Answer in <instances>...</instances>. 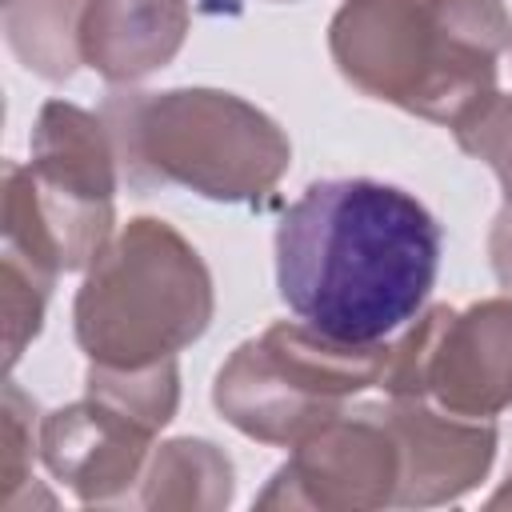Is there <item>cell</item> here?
I'll list each match as a JSON object with an SVG mask.
<instances>
[{
	"mask_svg": "<svg viewBox=\"0 0 512 512\" xmlns=\"http://www.w3.org/2000/svg\"><path fill=\"white\" fill-rule=\"evenodd\" d=\"M84 392L120 408L136 424L160 432L172 424L180 408V368L176 356L144 364V368H108V364H88L84 372Z\"/></svg>",
	"mask_w": 512,
	"mask_h": 512,
	"instance_id": "cell-14",
	"label": "cell"
},
{
	"mask_svg": "<svg viewBox=\"0 0 512 512\" xmlns=\"http://www.w3.org/2000/svg\"><path fill=\"white\" fill-rule=\"evenodd\" d=\"M440 224L404 188L316 180L276 224V288L328 336L372 344L412 324L440 272Z\"/></svg>",
	"mask_w": 512,
	"mask_h": 512,
	"instance_id": "cell-1",
	"label": "cell"
},
{
	"mask_svg": "<svg viewBox=\"0 0 512 512\" xmlns=\"http://www.w3.org/2000/svg\"><path fill=\"white\" fill-rule=\"evenodd\" d=\"M40 456V428H36V400L16 384L4 380L0 400V512L32 488V460Z\"/></svg>",
	"mask_w": 512,
	"mask_h": 512,
	"instance_id": "cell-16",
	"label": "cell"
},
{
	"mask_svg": "<svg viewBox=\"0 0 512 512\" xmlns=\"http://www.w3.org/2000/svg\"><path fill=\"white\" fill-rule=\"evenodd\" d=\"M488 508L496 512V508H512V472H508V480L488 496Z\"/></svg>",
	"mask_w": 512,
	"mask_h": 512,
	"instance_id": "cell-19",
	"label": "cell"
},
{
	"mask_svg": "<svg viewBox=\"0 0 512 512\" xmlns=\"http://www.w3.org/2000/svg\"><path fill=\"white\" fill-rule=\"evenodd\" d=\"M400 452V508H436L468 496L496 460V420L456 416L424 396H388L376 404Z\"/></svg>",
	"mask_w": 512,
	"mask_h": 512,
	"instance_id": "cell-9",
	"label": "cell"
},
{
	"mask_svg": "<svg viewBox=\"0 0 512 512\" xmlns=\"http://www.w3.org/2000/svg\"><path fill=\"white\" fill-rule=\"evenodd\" d=\"M188 24V0H88L80 56L108 84H136L176 60Z\"/></svg>",
	"mask_w": 512,
	"mask_h": 512,
	"instance_id": "cell-11",
	"label": "cell"
},
{
	"mask_svg": "<svg viewBox=\"0 0 512 512\" xmlns=\"http://www.w3.org/2000/svg\"><path fill=\"white\" fill-rule=\"evenodd\" d=\"M100 116L132 188L176 184L220 204H260L292 160L284 128L224 88H124Z\"/></svg>",
	"mask_w": 512,
	"mask_h": 512,
	"instance_id": "cell-3",
	"label": "cell"
},
{
	"mask_svg": "<svg viewBox=\"0 0 512 512\" xmlns=\"http://www.w3.org/2000/svg\"><path fill=\"white\" fill-rule=\"evenodd\" d=\"M120 160L100 112L48 100L32 128V164H4V248L44 276L92 268L116 224Z\"/></svg>",
	"mask_w": 512,
	"mask_h": 512,
	"instance_id": "cell-5",
	"label": "cell"
},
{
	"mask_svg": "<svg viewBox=\"0 0 512 512\" xmlns=\"http://www.w3.org/2000/svg\"><path fill=\"white\" fill-rule=\"evenodd\" d=\"M448 128H452L460 152H468L472 160H484L496 172L504 200H512V92L480 96Z\"/></svg>",
	"mask_w": 512,
	"mask_h": 512,
	"instance_id": "cell-17",
	"label": "cell"
},
{
	"mask_svg": "<svg viewBox=\"0 0 512 512\" xmlns=\"http://www.w3.org/2000/svg\"><path fill=\"white\" fill-rule=\"evenodd\" d=\"M52 284H56L52 276H44L32 264L0 252V320H4V364L8 368L40 336Z\"/></svg>",
	"mask_w": 512,
	"mask_h": 512,
	"instance_id": "cell-15",
	"label": "cell"
},
{
	"mask_svg": "<svg viewBox=\"0 0 512 512\" xmlns=\"http://www.w3.org/2000/svg\"><path fill=\"white\" fill-rule=\"evenodd\" d=\"M508 48H512V40H508Z\"/></svg>",
	"mask_w": 512,
	"mask_h": 512,
	"instance_id": "cell-20",
	"label": "cell"
},
{
	"mask_svg": "<svg viewBox=\"0 0 512 512\" xmlns=\"http://www.w3.org/2000/svg\"><path fill=\"white\" fill-rule=\"evenodd\" d=\"M508 40L504 0H344L328 20L336 72L432 124H452L496 92Z\"/></svg>",
	"mask_w": 512,
	"mask_h": 512,
	"instance_id": "cell-2",
	"label": "cell"
},
{
	"mask_svg": "<svg viewBox=\"0 0 512 512\" xmlns=\"http://www.w3.org/2000/svg\"><path fill=\"white\" fill-rule=\"evenodd\" d=\"M388 396H424L456 416L496 420L512 408V296L468 308L436 304L388 348Z\"/></svg>",
	"mask_w": 512,
	"mask_h": 512,
	"instance_id": "cell-7",
	"label": "cell"
},
{
	"mask_svg": "<svg viewBox=\"0 0 512 512\" xmlns=\"http://www.w3.org/2000/svg\"><path fill=\"white\" fill-rule=\"evenodd\" d=\"M384 340L356 344L304 320H276L232 348L212 384L216 412L248 440L296 448L304 436L348 412L368 388H380L388 364Z\"/></svg>",
	"mask_w": 512,
	"mask_h": 512,
	"instance_id": "cell-6",
	"label": "cell"
},
{
	"mask_svg": "<svg viewBox=\"0 0 512 512\" xmlns=\"http://www.w3.org/2000/svg\"><path fill=\"white\" fill-rule=\"evenodd\" d=\"M88 0H4V40L40 80L64 84L84 64L80 20Z\"/></svg>",
	"mask_w": 512,
	"mask_h": 512,
	"instance_id": "cell-13",
	"label": "cell"
},
{
	"mask_svg": "<svg viewBox=\"0 0 512 512\" xmlns=\"http://www.w3.org/2000/svg\"><path fill=\"white\" fill-rule=\"evenodd\" d=\"M232 492H236V468L228 452L200 436H176L152 448L132 504L160 508V512L164 508L220 512L232 504Z\"/></svg>",
	"mask_w": 512,
	"mask_h": 512,
	"instance_id": "cell-12",
	"label": "cell"
},
{
	"mask_svg": "<svg viewBox=\"0 0 512 512\" xmlns=\"http://www.w3.org/2000/svg\"><path fill=\"white\" fill-rule=\"evenodd\" d=\"M156 432L84 392L40 420V460L80 504L132 500Z\"/></svg>",
	"mask_w": 512,
	"mask_h": 512,
	"instance_id": "cell-10",
	"label": "cell"
},
{
	"mask_svg": "<svg viewBox=\"0 0 512 512\" xmlns=\"http://www.w3.org/2000/svg\"><path fill=\"white\" fill-rule=\"evenodd\" d=\"M400 452L376 412L364 404L304 436L272 472L256 508H312V512H372L396 504Z\"/></svg>",
	"mask_w": 512,
	"mask_h": 512,
	"instance_id": "cell-8",
	"label": "cell"
},
{
	"mask_svg": "<svg viewBox=\"0 0 512 512\" xmlns=\"http://www.w3.org/2000/svg\"><path fill=\"white\" fill-rule=\"evenodd\" d=\"M488 260H492L500 288L512 296V200H504V208L496 212L488 228Z\"/></svg>",
	"mask_w": 512,
	"mask_h": 512,
	"instance_id": "cell-18",
	"label": "cell"
},
{
	"mask_svg": "<svg viewBox=\"0 0 512 512\" xmlns=\"http://www.w3.org/2000/svg\"><path fill=\"white\" fill-rule=\"evenodd\" d=\"M216 312L204 256L160 216L128 220L92 260L72 300L88 364L144 368L196 344Z\"/></svg>",
	"mask_w": 512,
	"mask_h": 512,
	"instance_id": "cell-4",
	"label": "cell"
}]
</instances>
